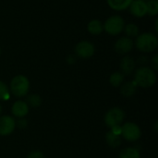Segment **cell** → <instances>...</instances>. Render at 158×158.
Returning a JSON list of instances; mask_svg holds the SVG:
<instances>
[{
	"mask_svg": "<svg viewBox=\"0 0 158 158\" xmlns=\"http://www.w3.org/2000/svg\"><path fill=\"white\" fill-rule=\"evenodd\" d=\"M134 81L136 82L137 86L143 88L151 87L156 81V74L148 67H141L135 72Z\"/></svg>",
	"mask_w": 158,
	"mask_h": 158,
	"instance_id": "cell-1",
	"label": "cell"
},
{
	"mask_svg": "<svg viewBox=\"0 0 158 158\" xmlns=\"http://www.w3.org/2000/svg\"><path fill=\"white\" fill-rule=\"evenodd\" d=\"M158 45L157 37L150 32L140 34L136 38V47L143 53L153 52Z\"/></svg>",
	"mask_w": 158,
	"mask_h": 158,
	"instance_id": "cell-2",
	"label": "cell"
},
{
	"mask_svg": "<svg viewBox=\"0 0 158 158\" xmlns=\"http://www.w3.org/2000/svg\"><path fill=\"white\" fill-rule=\"evenodd\" d=\"M30 83L28 79L23 75H18L14 77L10 83L11 93L17 97H22L27 94L29 91Z\"/></svg>",
	"mask_w": 158,
	"mask_h": 158,
	"instance_id": "cell-3",
	"label": "cell"
},
{
	"mask_svg": "<svg viewBox=\"0 0 158 158\" xmlns=\"http://www.w3.org/2000/svg\"><path fill=\"white\" fill-rule=\"evenodd\" d=\"M124 19L118 15L111 16L103 25L104 30L110 35H118L124 29Z\"/></svg>",
	"mask_w": 158,
	"mask_h": 158,
	"instance_id": "cell-4",
	"label": "cell"
},
{
	"mask_svg": "<svg viewBox=\"0 0 158 158\" xmlns=\"http://www.w3.org/2000/svg\"><path fill=\"white\" fill-rule=\"evenodd\" d=\"M121 134L124 137V139H126L127 141L135 142L138 139H140L142 132H141L140 128L136 124L132 122H128L122 126Z\"/></svg>",
	"mask_w": 158,
	"mask_h": 158,
	"instance_id": "cell-5",
	"label": "cell"
},
{
	"mask_svg": "<svg viewBox=\"0 0 158 158\" xmlns=\"http://www.w3.org/2000/svg\"><path fill=\"white\" fill-rule=\"evenodd\" d=\"M125 118V113L122 109L118 107L111 108L105 117V122L109 127H114L119 125Z\"/></svg>",
	"mask_w": 158,
	"mask_h": 158,
	"instance_id": "cell-6",
	"label": "cell"
},
{
	"mask_svg": "<svg viewBox=\"0 0 158 158\" xmlns=\"http://www.w3.org/2000/svg\"><path fill=\"white\" fill-rule=\"evenodd\" d=\"M94 45L88 41H81L75 47V53L77 56L83 59L91 57L94 54Z\"/></svg>",
	"mask_w": 158,
	"mask_h": 158,
	"instance_id": "cell-7",
	"label": "cell"
},
{
	"mask_svg": "<svg viewBox=\"0 0 158 158\" xmlns=\"http://www.w3.org/2000/svg\"><path fill=\"white\" fill-rule=\"evenodd\" d=\"M16 127V121L9 116H3L0 118V135L6 136L13 132Z\"/></svg>",
	"mask_w": 158,
	"mask_h": 158,
	"instance_id": "cell-8",
	"label": "cell"
},
{
	"mask_svg": "<svg viewBox=\"0 0 158 158\" xmlns=\"http://www.w3.org/2000/svg\"><path fill=\"white\" fill-rule=\"evenodd\" d=\"M133 48V41L129 37L119 38L115 44L116 51L120 55H125L131 52Z\"/></svg>",
	"mask_w": 158,
	"mask_h": 158,
	"instance_id": "cell-9",
	"label": "cell"
},
{
	"mask_svg": "<svg viewBox=\"0 0 158 158\" xmlns=\"http://www.w3.org/2000/svg\"><path fill=\"white\" fill-rule=\"evenodd\" d=\"M130 11L131 13L138 18H142L147 14L146 9V3L143 0H132L130 5Z\"/></svg>",
	"mask_w": 158,
	"mask_h": 158,
	"instance_id": "cell-10",
	"label": "cell"
},
{
	"mask_svg": "<svg viewBox=\"0 0 158 158\" xmlns=\"http://www.w3.org/2000/svg\"><path fill=\"white\" fill-rule=\"evenodd\" d=\"M29 112V106L26 102L23 101H17L12 106V114L18 118L25 117Z\"/></svg>",
	"mask_w": 158,
	"mask_h": 158,
	"instance_id": "cell-11",
	"label": "cell"
},
{
	"mask_svg": "<svg viewBox=\"0 0 158 158\" xmlns=\"http://www.w3.org/2000/svg\"><path fill=\"white\" fill-rule=\"evenodd\" d=\"M135 69V61L130 57V56H125L122 58L120 62V69L122 71L123 75H130L133 72Z\"/></svg>",
	"mask_w": 158,
	"mask_h": 158,
	"instance_id": "cell-12",
	"label": "cell"
},
{
	"mask_svg": "<svg viewBox=\"0 0 158 158\" xmlns=\"http://www.w3.org/2000/svg\"><path fill=\"white\" fill-rule=\"evenodd\" d=\"M131 2L132 0H107L108 6L112 9L117 10V11L127 9L130 6Z\"/></svg>",
	"mask_w": 158,
	"mask_h": 158,
	"instance_id": "cell-13",
	"label": "cell"
},
{
	"mask_svg": "<svg viewBox=\"0 0 158 158\" xmlns=\"http://www.w3.org/2000/svg\"><path fill=\"white\" fill-rule=\"evenodd\" d=\"M87 29H88V31L91 34H94V35H98V34H100L104 31L103 24L98 19H93V20H91L89 22V24H88Z\"/></svg>",
	"mask_w": 158,
	"mask_h": 158,
	"instance_id": "cell-14",
	"label": "cell"
},
{
	"mask_svg": "<svg viewBox=\"0 0 158 158\" xmlns=\"http://www.w3.org/2000/svg\"><path fill=\"white\" fill-rule=\"evenodd\" d=\"M136 87L137 84L135 81H131V82H126L124 83L121 88H120V93L125 96V97H131L132 96L135 92H136Z\"/></svg>",
	"mask_w": 158,
	"mask_h": 158,
	"instance_id": "cell-15",
	"label": "cell"
},
{
	"mask_svg": "<svg viewBox=\"0 0 158 158\" xmlns=\"http://www.w3.org/2000/svg\"><path fill=\"white\" fill-rule=\"evenodd\" d=\"M106 143H108V145L111 146V147H113V148L118 147L120 145V143H121L120 135H117L114 132H112L111 131L106 133Z\"/></svg>",
	"mask_w": 158,
	"mask_h": 158,
	"instance_id": "cell-16",
	"label": "cell"
},
{
	"mask_svg": "<svg viewBox=\"0 0 158 158\" xmlns=\"http://www.w3.org/2000/svg\"><path fill=\"white\" fill-rule=\"evenodd\" d=\"M119 158H140V153L135 148H126L120 152Z\"/></svg>",
	"mask_w": 158,
	"mask_h": 158,
	"instance_id": "cell-17",
	"label": "cell"
},
{
	"mask_svg": "<svg viewBox=\"0 0 158 158\" xmlns=\"http://www.w3.org/2000/svg\"><path fill=\"white\" fill-rule=\"evenodd\" d=\"M125 31V33L126 35L131 38V37H136L139 35V28L137 25L135 24H132V23H130L126 26H124V29Z\"/></svg>",
	"mask_w": 158,
	"mask_h": 158,
	"instance_id": "cell-18",
	"label": "cell"
},
{
	"mask_svg": "<svg viewBox=\"0 0 158 158\" xmlns=\"http://www.w3.org/2000/svg\"><path fill=\"white\" fill-rule=\"evenodd\" d=\"M146 3L147 13L150 16H156L158 13V0H148Z\"/></svg>",
	"mask_w": 158,
	"mask_h": 158,
	"instance_id": "cell-19",
	"label": "cell"
},
{
	"mask_svg": "<svg viewBox=\"0 0 158 158\" xmlns=\"http://www.w3.org/2000/svg\"><path fill=\"white\" fill-rule=\"evenodd\" d=\"M110 83L114 87H118L124 81V75L121 72H115L110 76Z\"/></svg>",
	"mask_w": 158,
	"mask_h": 158,
	"instance_id": "cell-20",
	"label": "cell"
},
{
	"mask_svg": "<svg viewBox=\"0 0 158 158\" xmlns=\"http://www.w3.org/2000/svg\"><path fill=\"white\" fill-rule=\"evenodd\" d=\"M42 103V99L37 94H31L27 97V105H30L32 107H38Z\"/></svg>",
	"mask_w": 158,
	"mask_h": 158,
	"instance_id": "cell-21",
	"label": "cell"
},
{
	"mask_svg": "<svg viewBox=\"0 0 158 158\" xmlns=\"http://www.w3.org/2000/svg\"><path fill=\"white\" fill-rule=\"evenodd\" d=\"M9 98L8 87L0 81V100H7Z\"/></svg>",
	"mask_w": 158,
	"mask_h": 158,
	"instance_id": "cell-22",
	"label": "cell"
},
{
	"mask_svg": "<svg viewBox=\"0 0 158 158\" xmlns=\"http://www.w3.org/2000/svg\"><path fill=\"white\" fill-rule=\"evenodd\" d=\"M27 158H44V156L40 151H33L27 156Z\"/></svg>",
	"mask_w": 158,
	"mask_h": 158,
	"instance_id": "cell-23",
	"label": "cell"
},
{
	"mask_svg": "<svg viewBox=\"0 0 158 158\" xmlns=\"http://www.w3.org/2000/svg\"><path fill=\"white\" fill-rule=\"evenodd\" d=\"M111 131L114 132L117 135H120L121 134V127H119V125L114 126V127H112V131Z\"/></svg>",
	"mask_w": 158,
	"mask_h": 158,
	"instance_id": "cell-24",
	"label": "cell"
},
{
	"mask_svg": "<svg viewBox=\"0 0 158 158\" xmlns=\"http://www.w3.org/2000/svg\"><path fill=\"white\" fill-rule=\"evenodd\" d=\"M26 126H27V122H26V120H24V119H20V120H19V121H18V127H19V129H24Z\"/></svg>",
	"mask_w": 158,
	"mask_h": 158,
	"instance_id": "cell-25",
	"label": "cell"
},
{
	"mask_svg": "<svg viewBox=\"0 0 158 158\" xmlns=\"http://www.w3.org/2000/svg\"><path fill=\"white\" fill-rule=\"evenodd\" d=\"M153 67H154V69H156V70H157L158 69V56H154V58H153Z\"/></svg>",
	"mask_w": 158,
	"mask_h": 158,
	"instance_id": "cell-26",
	"label": "cell"
},
{
	"mask_svg": "<svg viewBox=\"0 0 158 158\" xmlns=\"http://www.w3.org/2000/svg\"><path fill=\"white\" fill-rule=\"evenodd\" d=\"M67 61H68L69 64H73L75 62V57L73 56H68Z\"/></svg>",
	"mask_w": 158,
	"mask_h": 158,
	"instance_id": "cell-27",
	"label": "cell"
},
{
	"mask_svg": "<svg viewBox=\"0 0 158 158\" xmlns=\"http://www.w3.org/2000/svg\"><path fill=\"white\" fill-rule=\"evenodd\" d=\"M1 111H2V106H1V105H0V113H1Z\"/></svg>",
	"mask_w": 158,
	"mask_h": 158,
	"instance_id": "cell-28",
	"label": "cell"
},
{
	"mask_svg": "<svg viewBox=\"0 0 158 158\" xmlns=\"http://www.w3.org/2000/svg\"><path fill=\"white\" fill-rule=\"evenodd\" d=\"M143 1H148V0H143Z\"/></svg>",
	"mask_w": 158,
	"mask_h": 158,
	"instance_id": "cell-29",
	"label": "cell"
},
{
	"mask_svg": "<svg viewBox=\"0 0 158 158\" xmlns=\"http://www.w3.org/2000/svg\"><path fill=\"white\" fill-rule=\"evenodd\" d=\"M0 54H1V50H0Z\"/></svg>",
	"mask_w": 158,
	"mask_h": 158,
	"instance_id": "cell-30",
	"label": "cell"
}]
</instances>
